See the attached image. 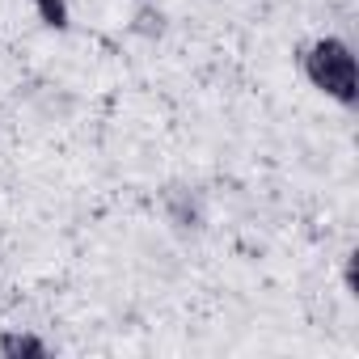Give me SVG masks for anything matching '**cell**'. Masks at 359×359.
<instances>
[{
  "label": "cell",
  "instance_id": "obj_1",
  "mask_svg": "<svg viewBox=\"0 0 359 359\" xmlns=\"http://www.w3.org/2000/svg\"><path fill=\"white\" fill-rule=\"evenodd\" d=\"M300 72H304V81L317 93H325L342 110L355 106V55H351V43L346 39H338V34L313 39L300 51Z\"/></svg>",
  "mask_w": 359,
  "mask_h": 359
},
{
  "label": "cell",
  "instance_id": "obj_2",
  "mask_svg": "<svg viewBox=\"0 0 359 359\" xmlns=\"http://www.w3.org/2000/svg\"><path fill=\"white\" fill-rule=\"evenodd\" d=\"M161 212L169 220V229L177 233H199L208 220V203L195 187H165L161 191Z\"/></svg>",
  "mask_w": 359,
  "mask_h": 359
},
{
  "label": "cell",
  "instance_id": "obj_3",
  "mask_svg": "<svg viewBox=\"0 0 359 359\" xmlns=\"http://www.w3.org/2000/svg\"><path fill=\"white\" fill-rule=\"evenodd\" d=\"M0 355L5 359H47L51 342L30 330H9V334H0Z\"/></svg>",
  "mask_w": 359,
  "mask_h": 359
},
{
  "label": "cell",
  "instance_id": "obj_4",
  "mask_svg": "<svg viewBox=\"0 0 359 359\" xmlns=\"http://www.w3.org/2000/svg\"><path fill=\"white\" fill-rule=\"evenodd\" d=\"M30 9L47 30H68L72 26V0H30Z\"/></svg>",
  "mask_w": 359,
  "mask_h": 359
}]
</instances>
